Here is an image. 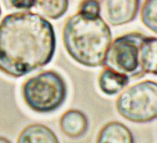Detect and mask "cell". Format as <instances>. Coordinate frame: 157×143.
<instances>
[{
  "instance_id": "277c9868",
  "label": "cell",
  "mask_w": 157,
  "mask_h": 143,
  "mask_svg": "<svg viewBox=\"0 0 157 143\" xmlns=\"http://www.w3.org/2000/svg\"><path fill=\"white\" fill-rule=\"evenodd\" d=\"M117 110L133 122H149L157 116V84L150 80L133 84L123 90L116 100Z\"/></svg>"
},
{
  "instance_id": "ba28073f",
  "label": "cell",
  "mask_w": 157,
  "mask_h": 143,
  "mask_svg": "<svg viewBox=\"0 0 157 143\" xmlns=\"http://www.w3.org/2000/svg\"><path fill=\"white\" fill-rule=\"evenodd\" d=\"M97 143H134V138L127 126L112 121L101 129Z\"/></svg>"
},
{
  "instance_id": "e0dca14e",
  "label": "cell",
  "mask_w": 157,
  "mask_h": 143,
  "mask_svg": "<svg viewBox=\"0 0 157 143\" xmlns=\"http://www.w3.org/2000/svg\"><path fill=\"white\" fill-rule=\"evenodd\" d=\"M2 14V9H1V7H0V15H1Z\"/></svg>"
},
{
  "instance_id": "6da1fadb",
  "label": "cell",
  "mask_w": 157,
  "mask_h": 143,
  "mask_svg": "<svg viewBox=\"0 0 157 143\" xmlns=\"http://www.w3.org/2000/svg\"><path fill=\"white\" fill-rule=\"evenodd\" d=\"M56 37L52 23L38 13L13 12L0 22V70L18 78L52 61Z\"/></svg>"
},
{
  "instance_id": "30bf717a",
  "label": "cell",
  "mask_w": 157,
  "mask_h": 143,
  "mask_svg": "<svg viewBox=\"0 0 157 143\" xmlns=\"http://www.w3.org/2000/svg\"><path fill=\"white\" fill-rule=\"evenodd\" d=\"M130 78L125 75L104 67L98 77V86L106 95L112 96L120 93L127 87Z\"/></svg>"
},
{
  "instance_id": "8992f818",
  "label": "cell",
  "mask_w": 157,
  "mask_h": 143,
  "mask_svg": "<svg viewBox=\"0 0 157 143\" xmlns=\"http://www.w3.org/2000/svg\"><path fill=\"white\" fill-rule=\"evenodd\" d=\"M140 9L137 0H108L104 2V15L111 25L127 24L136 18Z\"/></svg>"
},
{
  "instance_id": "3957f363",
  "label": "cell",
  "mask_w": 157,
  "mask_h": 143,
  "mask_svg": "<svg viewBox=\"0 0 157 143\" xmlns=\"http://www.w3.org/2000/svg\"><path fill=\"white\" fill-rule=\"evenodd\" d=\"M67 92L63 77L52 70L31 77L22 85L24 101L37 113H47L58 110L66 100Z\"/></svg>"
},
{
  "instance_id": "8fae6325",
  "label": "cell",
  "mask_w": 157,
  "mask_h": 143,
  "mask_svg": "<svg viewBox=\"0 0 157 143\" xmlns=\"http://www.w3.org/2000/svg\"><path fill=\"white\" fill-rule=\"evenodd\" d=\"M140 66L144 74L156 75L157 38L146 36L140 47Z\"/></svg>"
},
{
  "instance_id": "9a60e30c",
  "label": "cell",
  "mask_w": 157,
  "mask_h": 143,
  "mask_svg": "<svg viewBox=\"0 0 157 143\" xmlns=\"http://www.w3.org/2000/svg\"><path fill=\"white\" fill-rule=\"evenodd\" d=\"M9 3V6L16 9L29 10L35 6V1H5Z\"/></svg>"
},
{
  "instance_id": "7a4b0ae2",
  "label": "cell",
  "mask_w": 157,
  "mask_h": 143,
  "mask_svg": "<svg viewBox=\"0 0 157 143\" xmlns=\"http://www.w3.org/2000/svg\"><path fill=\"white\" fill-rule=\"evenodd\" d=\"M62 40L66 51L75 61L85 67H96L104 64L112 33L101 15L77 12L66 20Z\"/></svg>"
},
{
  "instance_id": "5bb4252c",
  "label": "cell",
  "mask_w": 157,
  "mask_h": 143,
  "mask_svg": "<svg viewBox=\"0 0 157 143\" xmlns=\"http://www.w3.org/2000/svg\"><path fill=\"white\" fill-rule=\"evenodd\" d=\"M101 6L99 1H82L81 2L78 7L79 13L86 15L99 16L101 15Z\"/></svg>"
},
{
  "instance_id": "5b68a950",
  "label": "cell",
  "mask_w": 157,
  "mask_h": 143,
  "mask_svg": "<svg viewBox=\"0 0 157 143\" xmlns=\"http://www.w3.org/2000/svg\"><path fill=\"white\" fill-rule=\"evenodd\" d=\"M145 37L140 32H134L115 38L107 50L103 66L129 78L142 77L145 74L140 58Z\"/></svg>"
},
{
  "instance_id": "4fadbf2b",
  "label": "cell",
  "mask_w": 157,
  "mask_h": 143,
  "mask_svg": "<svg viewBox=\"0 0 157 143\" xmlns=\"http://www.w3.org/2000/svg\"><path fill=\"white\" fill-rule=\"evenodd\" d=\"M141 21L146 27L156 34L157 32V1L147 0L143 5L140 12Z\"/></svg>"
},
{
  "instance_id": "52a82bcc",
  "label": "cell",
  "mask_w": 157,
  "mask_h": 143,
  "mask_svg": "<svg viewBox=\"0 0 157 143\" xmlns=\"http://www.w3.org/2000/svg\"><path fill=\"white\" fill-rule=\"evenodd\" d=\"M59 125L65 136L76 139L85 134L88 130L89 122L82 111L72 109L63 113L60 118Z\"/></svg>"
},
{
  "instance_id": "9c48e42d",
  "label": "cell",
  "mask_w": 157,
  "mask_h": 143,
  "mask_svg": "<svg viewBox=\"0 0 157 143\" xmlns=\"http://www.w3.org/2000/svg\"><path fill=\"white\" fill-rule=\"evenodd\" d=\"M17 143H60L55 133L47 126L34 123L26 126L19 134Z\"/></svg>"
},
{
  "instance_id": "7c38bea8",
  "label": "cell",
  "mask_w": 157,
  "mask_h": 143,
  "mask_svg": "<svg viewBox=\"0 0 157 143\" xmlns=\"http://www.w3.org/2000/svg\"><path fill=\"white\" fill-rule=\"evenodd\" d=\"M69 2L67 0H54V1H35L34 7L38 15L48 17L51 19H58L67 12Z\"/></svg>"
},
{
  "instance_id": "2e32d148",
  "label": "cell",
  "mask_w": 157,
  "mask_h": 143,
  "mask_svg": "<svg viewBox=\"0 0 157 143\" xmlns=\"http://www.w3.org/2000/svg\"><path fill=\"white\" fill-rule=\"evenodd\" d=\"M0 143H12L10 141L3 136H0Z\"/></svg>"
}]
</instances>
